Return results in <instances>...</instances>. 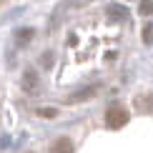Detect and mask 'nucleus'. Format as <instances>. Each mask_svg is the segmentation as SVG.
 <instances>
[{"mask_svg": "<svg viewBox=\"0 0 153 153\" xmlns=\"http://www.w3.org/2000/svg\"><path fill=\"white\" fill-rule=\"evenodd\" d=\"M105 123H108V128L118 131V128H123V126L128 123V113H126V111H123V108H120V105H113V108H108Z\"/></svg>", "mask_w": 153, "mask_h": 153, "instance_id": "1", "label": "nucleus"}, {"mask_svg": "<svg viewBox=\"0 0 153 153\" xmlns=\"http://www.w3.org/2000/svg\"><path fill=\"white\" fill-rule=\"evenodd\" d=\"M71 148H73L71 141H58V143L53 146V151H71Z\"/></svg>", "mask_w": 153, "mask_h": 153, "instance_id": "2", "label": "nucleus"}, {"mask_svg": "<svg viewBox=\"0 0 153 153\" xmlns=\"http://www.w3.org/2000/svg\"><path fill=\"white\" fill-rule=\"evenodd\" d=\"M141 13H143V15H151V13H153V0H143V3H141Z\"/></svg>", "mask_w": 153, "mask_h": 153, "instance_id": "3", "label": "nucleus"}, {"mask_svg": "<svg viewBox=\"0 0 153 153\" xmlns=\"http://www.w3.org/2000/svg\"><path fill=\"white\" fill-rule=\"evenodd\" d=\"M40 116H45V118H55V111H53V108H45V111H40Z\"/></svg>", "mask_w": 153, "mask_h": 153, "instance_id": "4", "label": "nucleus"}, {"mask_svg": "<svg viewBox=\"0 0 153 153\" xmlns=\"http://www.w3.org/2000/svg\"><path fill=\"white\" fill-rule=\"evenodd\" d=\"M153 40V28L148 25V28H146V43H151Z\"/></svg>", "mask_w": 153, "mask_h": 153, "instance_id": "5", "label": "nucleus"}]
</instances>
